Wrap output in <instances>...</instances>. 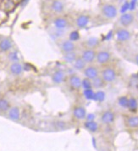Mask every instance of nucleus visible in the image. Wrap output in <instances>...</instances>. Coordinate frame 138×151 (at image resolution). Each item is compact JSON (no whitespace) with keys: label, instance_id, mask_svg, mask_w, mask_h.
Instances as JSON below:
<instances>
[{"label":"nucleus","instance_id":"b1692460","mask_svg":"<svg viewBox=\"0 0 138 151\" xmlns=\"http://www.w3.org/2000/svg\"><path fill=\"white\" fill-rule=\"evenodd\" d=\"M138 108V101L137 99L134 97H131L129 98V101H128V107L127 109L132 111V112H135L136 110H137Z\"/></svg>","mask_w":138,"mask_h":151},{"label":"nucleus","instance_id":"dca6fc26","mask_svg":"<svg viewBox=\"0 0 138 151\" xmlns=\"http://www.w3.org/2000/svg\"><path fill=\"white\" fill-rule=\"evenodd\" d=\"M79 55H77V53L76 51H74V52H69V53H63L62 55V59L63 60L68 64H73L76 59L78 58Z\"/></svg>","mask_w":138,"mask_h":151},{"label":"nucleus","instance_id":"393cba45","mask_svg":"<svg viewBox=\"0 0 138 151\" xmlns=\"http://www.w3.org/2000/svg\"><path fill=\"white\" fill-rule=\"evenodd\" d=\"M85 127L90 132H97V129H98V125L96 122L94 121H87V122H85Z\"/></svg>","mask_w":138,"mask_h":151},{"label":"nucleus","instance_id":"1a4fd4ad","mask_svg":"<svg viewBox=\"0 0 138 151\" xmlns=\"http://www.w3.org/2000/svg\"><path fill=\"white\" fill-rule=\"evenodd\" d=\"M116 38L119 42H124L129 41L131 37V32L125 28H119L116 31Z\"/></svg>","mask_w":138,"mask_h":151},{"label":"nucleus","instance_id":"f8f14e48","mask_svg":"<svg viewBox=\"0 0 138 151\" xmlns=\"http://www.w3.org/2000/svg\"><path fill=\"white\" fill-rule=\"evenodd\" d=\"M90 18L88 15L86 14H81L79 15L76 20V25L78 28H84L87 27L89 24Z\"/></svg>","mask_w":138,"mask_h":151},{"label":"nucleus","instance_id":"473e14b6","mask_svg":"<svg viewBox=\"0 0 138 151\" xmlns=\"http://www.w3.org/2000/svg\"><path fill=\"white\" fill-rule=\"evenodd\" d=\"M86 118H87V121H93V119H94V115L90 114V115H88Z\"/></svg>","mask_w":138,"mask_h":151},{"label":"nucleus","instance_id":"6ab92c4d","mask_svg":"<svg viewBox=\"0 0 138 151\" xmlns=\"http://www.w3.org/2000/svg\"><path fill=\"white\" fill-rule=\"evenodd\" d=\"M12 48V42L7 37L3 38L0 41V51L2 52H8Z\"/></svg>","mask_w":138,"mask_h":151},{"label":"nucleus","instance_id":"a878e982","mask_svg":"<svg viewBox=\"0 0 138 151\" xmlns=\"http://www.w3.org/2000/svg\"><path fill=\"white\" fill-rule=\"evenodd\" d=\"M106 98V93L103 90H97L94 93V98L93 100L97 102H103Z\"/></svg>","mask_w":138,"mask_h":151},{"label":"nucleus","instance_id":"a211bd4d","mask_svg":"<svg viewBox=\"0 0 138 151\" xmlns=\"http://www.w3.org/2000/svg\"><path fill=\"white\" fill-rule=\"evenodd\" d=\"M23 69L24 68H23L22 65H21V63H19V62H13L11 64V65L9 66L10 72L13 75L15 76L21 75V73H22V71H23Z\"/></svg>","mask_w":138,"mask_h":151},{"label":"nucleus","instance_id":"bb28decb","mask_svg":"<svg viewBox=\"0 0 138 151\" xmlns=\"http://www.w3.org/2000/svg\"><path fill=\"white\" fill-rule=\"evenodd\" d=\"M9 110V103L6 99H0V111L5 112Z\"/></svg>","mask_w":138,"mask_h":151},{"label":"nucleus","instance_id":"aec40b11","mask_svg":"<svg viewBox=\"0 0 138 151\" xmlns=\"http://www.w3.org/2000/svg\"><path fill=\"white\" fill-rule=\"evenodd\" d=\"M73 67L76 70H78V71H83V70L86 68V66L87 65V64L86 62L83 60L82 59L78 56V58L76 59L75 62L72 64Z\"/></svg>","mask_w":138,"mask_h":151},{"label":"nucleus","instance_id":"f257e3e1","mask_svg":"<svg viewBox=\"0 0 138 151\" xmlns=\"http://www.w3.org/2000/svg\"><path fill=\"white\" fill-rule=\"evenodd\" d=\"M102 14L107 19H114L118 14L117 7L112 4H105L102 6Z\"/></svg>","mask_w":138,"mask_h":151},{"label":"nucleus","instance_id":"4be33fe9","mask_svg":"<svg viewBox=\"0 0 138 151\" xmlns=\"http://www.w3.org/2000/svg\"><path fill=\"white\" fill-rule=\"evenodd\" d=\"M126 125L131 128H137L138 127V116H132L127 118Z\"/></svg>","mask_w":138,"mask_h":151},{"label":"nucleus","instance_id":"9b49d317","mask_svg":"<svg viewBox=\"0 0 138 151\" xmlns=\"http://www.w3.org/2000/svg\"><path fill=\"white\" fill-rule=\"evenodd\" d=\"M73 116L78 120H83L87 117V110L82 105H76L73 109Z\"/></svg>","mask_w":138,"mask_h":151},{"label":"nucleus","instance_id":"f03ea898","mask_svg":"<svg viewBox=\"0 0 138 151\" xmlns=\"http://www.w3.org/2000/svg\"><path fill=\"white\" fill-rule=\"evenodd\" d=\"M100 76H102V78L105 81L106 83H111L115 81L116 77H117V72L115 70V69L108 66L102 70Z\"/></svg>","mask_w":138,"mask_h":151},{"label":"nucleus","instance_id":"ddd939ff","mask_svg":"<svg viewBox=\"0 0 138 151\" xmlns=\"http://www.w3.org/2000/svg\"><path fill=\"white\" fill-rule=\"evenodd\" d=\"M114 113L111 110H106L104 111L101 116V121L104 122V124H111L114 122Z\"/></svg>","mask_w":138,"mask_h":151},{"label":"nucleus","instance_id":"9d476101","mask_svg":"<svg viewBox=\"0 0 138 151\" xmlns=\"http://www.w3.org/2000/svg\"><path fill=\"white\" fill-rule=\"evenodd\" d=\"M60 50L63 53H69L76 51V44L75 42L70 41L69 39H66L61 42L60 43Z\"/></svg>","mask_w":138,"mask_h":151},{"label":"nucleus","instance_id":"0eeeda50","mask_svg":"<svg viewBox=\"0 0 138 151\" xmlns=\"http://www.w3.org/2000/svg\"><path fill=\"white\" fill-rule=\"evenodd\" d=\"M111 57H112L111 53L109 52L108 50H100V51L97 52L96 61L97 64H99L101 65H104L110 61Z\"/></svg>","mask_w":138,"mask_h":151},{"label":"nucleus","instance_id":"39448f33","mask_svg":"<svg viewBox=\"0 0 138 151\" xmlns=\"http://www.w3.org/2000/svg\"><path fill=\"white\" fill-rule=\"evenodd\" d=\"M67 75L65 73V71L62 69H58L54 70L52 74V82L55 85H60L63 83H64V81L66 80Z\"/></svg>","mask_w":138,"mask_h":151},{"label":"nucleus","instance_id":"f3484780","mask_svg":"<svg viewBox=\"0 0 138 151\" xmlns=\"http://www.w3.org/2000/svg\"><path fill=\"white\" fill-rule=\"evenodd\" d=\"M51 9L54 13L60 14L64 9V5L60 0H54L51 4Z\"/></svg>","mask_w":138,"mask_h":151},{"label":"nucleus","instance_id":"c756f323","mask_svg":"<svg viewBox=\"0 0 138 151\" xmlns=\"http://www.w3.org/2000/svg\"><path fill=\"white\" fill-rule=\"evenodd\" d=\"M128 101H129V98L126 96H121L118 99V104L123 108L128 107Z\"/></svg>","mask_w":138,"mask_h":151},{"label":"nucleus","instance_id":"c85d7f7f","mask_svg":"<svg viewBox=\"0 0 138 151\" xmlns=\"http://www.w3.org/2000/svg\"><path fill=\"white\" fill-rule=\"evenodd\" d=\"M82 88L84 89H91L92 88V80H90L88 78H84L82 81Z\"/></svg>","mask_w":138,"mask_h":151},{"label":"nucleus","instance_id":"7c9ffc66","mask_svg":"<svg viewBox=\"0 0 138 151\" xmlns=\"http://www.w3.org/2000/svg\"><path fill=\"white\" fill-rule=\"evenodd\" d=\"M69 39L70 41L75 42L78 41L80 39V33L78 31H72L69 35Z\"/></svg>","mask_w":138,"mask_h":151},{"label":"nucleus","instance_id":"423d86ee","mask_svg":"<svg viewBox=\"0 0 138 151\" xmlns=\"http://www.w3.org/2000/svg\"><path fill=\"white\" fill-rule=\"evenodd\" d=\"M82 79L78 75L73 74L67 78V82L69 88L74 91H79L82 89Z\"/></svg>","mask_w":138,"mask_h":151},{"label":"nucleus","instance_id":"2f4dec72","mask_svg":"<svg viewBox=\"0 0 138 151\" xmlns=\"http://www.w3.org/2000/svg\"><path fill=\"white\" fill-rule=\"evenodd\" d=\"M9 60H10L11 61L18 62V55H17V54H16L15 52L10 53L9 55Z\"/></svg>","mask_w":138,"mask_h":151},{"label":"nucleus","instance_id":"4468645a","mask_svg":"<svg viewBox=\"0 0 138 151\" xmlns=\"http://www.w3.org/2000/svg\"><path fill=\"white\" fill-rule=\"evenodd\" d=\"M54 25L57 30H64L68 27V21L64 17H58L54 21Z\"/></svg>","mask_w":138,"mask_h":151},{"label":"nucleus","instance_id":"20e7f679","mask_svg":"<svg viewBox=\"0 0 138 151\" xmlns=\"http://www.w3.org/2000/svg\"><path fill=\"white\" fill-rule=\"evenodd\" d=\"M83 75L86 78H88L90 80H93L98 76H100V72L97 66L93 65H87L86 66V68L83 70L82 71Z\"/></svg>","mask_w":138,"mask_h":151},{"label":"nucleus","instance_id":"6e6552de","mask_svg":"<svg viewBox=\"0 0 138 151\" xmlns=\"http://www.w3.org/2000/svg\"><path fill=\"white\" fill-rule=\"evenodd\" d=\"M134 20H135L134 14L132 13H129V12H124L119 16V23L124 27H130L134 22Z\"/></svg>","mask_w":138,"mask_h":151},{"label":"nucleus","instance_id":"cd10ccee","mask_svg":"<svg viewBox=\"0 0 138 151\" xmlns=\"http://www.w3.org/2000/svg\"><path fill=\"white\" fill-rule=\"evenodd\" d=\"M94 90L92 88L91 89H84L83 90V94L85 98L88 100H93V98H94Z\"/></svg>","mask_w":138,"mask_h":151},{"label":"nucleus","instance_id":"412c9836","mask_svg":"<svg viewBox=\"0 0 138 151\" xmlns=\"http://www.w3.org/2000/svg\"><path fill=\"white\" fill-rule=\"evenodd\" d=\"M21 116L20 110L17 107H12L9 110V117L13 121H18Z\"/></svg>","mask_w":138,"mask_h":151},{"label":"nucleus","instance_id":"72a5a7b5","mask_svg":"<svg viewBox=\"0 0 138 151\" xmlns=\"http://www.w3.org/2000/svg\"><path fill=\"white\" fill-rule=\"evenodd\" d=\"M134 62H135V64L138 65V53L137 54H136L135 56H134Z\"/></svg>","mask_w":138,"mask_h":151},{"label":"nucleus","instance_id":"5701e85b","mask_svg":"<svg viewBox=\"0 0 138 151\" xmlns=\"http://www.w3.org/2000/svg\"><path fill=\"white\" fill-rule=\"evenodd\" d=\"M99 43V39L95 37H89L87 41H86V45H87V48H92L93 49L96 48Z\"/></svg>","mask_w":138,"mask_h":151},{"label":"nucleus","instance_id":"2eb2a0df","mask_svg":"<svg viewBox=\"0 0 138 151\" xmlns=\"http://www.w3.org/2000/svg\"><path fill=\"white\" fill-rule=\"evenodd\" d=\"M107 83H105L104 79L102 78L101 76H98L95 79L92 80V89H97L100 90L104 88L106 86Z\"/></svg>","mask_w":138,"mask_h":151},{"label":"nucleus","instance_id":"7ed1b4c3","mask_svg":"<svg viewBox=\"0 0 138 151\" xmlns=\"http://www.w3.org/2000/svg\"><path fill=\"white\" fill-rule=\"evenodd\" d=\"M96 55H97V52L94 49H92V48H85L82 52L80 57L87 65H91V64H92L93 62L96 60Z\"/></svg>","mask_w":138,"mask_h":151}]
</instances>
